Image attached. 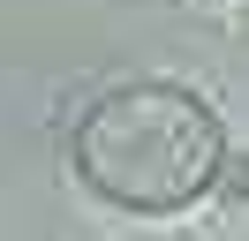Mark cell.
Returning <instances> with one entry per match:
<instances>
[{
	"mask_svg": "<svg viewBox=\"0 0 249 241\" xmlns=\"http://www.w3.org/2000/svg\"><path fill=\"white\" fill-rule=\"evenodd\" d=\"M68 151L91 196H106L113 211H143V219L189 211L196 196L219 189V166H227L219 113L181 83H121L91 98Z\"/></svg>",
	"mask_w": 249,
	"mask_h": 241,
	"instance_id": "1",
	"label": "cell"
},
{
	"mask_svg": "<svg viewBox=\"0 0 249 241\" xmlns=\"http://www.w3.org/2000/svg\"><path fill=\"white\" fill-rule=\"evenodd\" d=\"M219 181H227L234 196H249V158H227V166H219Z\"/></svg>",
	"mask_w": 249,
	"mask_h": 241,
	"instance_id": "2",
	"label": "cell"
}]
</instances>
